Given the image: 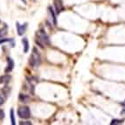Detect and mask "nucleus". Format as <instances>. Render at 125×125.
<instances>
[{"label":"nucleus","instance_id":"f257e3e1","mask_svg":"<svg viewBox=\"0 0 125 125\" xmlns=\"http://www.w3.org/2000/svg\"><path fill=\"white\" fill-rule=\"evenodd\" d=\"M36 42L42 48H44L45 45H46V46L50 45L48 35L44 31H42V30H40V31H38L36 32Z\"/></svg>","mask_w":125,"mask_h":125},{"label":"nucleus","instance_id":"f03ea898","mask_svg":"<svg viewBox=\"0 0 125 125\" xmlns=\"http://www.w3.org/2000/svg\"><path fill=\"white\" fill-rule=\"evenodd\" d=\"M29 63L31 64V67H37L40 66V55L38 52V50L36 48L32 49V52H31V58H30Z\"/></svg>","mask_w":125,"mask_h":125},{"label":"nucleus","instance_id":"7ed1b4c3","mask_svg":"<svg viewBox=\"0 0 125 125\" xmlns=\"http://www.w3.org/2000/svg\"><path fill=\"white\" fill-rule=\"evenodd\" d=\"M18 115L20 118L28 119L31 116V112H30L29 108L26 106L19 107V109H18Z\"/></svg>","mask_w":125,"mask_h":125},{"label":"nucleus","instance_id":"20e7f679","mask_svg":"<svg viewBox=\"0 0 125 125\" xmlns=\"http://www.w3.org/2000/svg\"><path fill=\"white\" fill-rule=\"evenodd\" d=\"M13 67H14V62L10 58H8V66L5 68V73H10L11 70L13 69Z\"/></svg>","mask_w":125,"mask_h":125},{"label":"nucleus","instance_id":"39448f33","mask_svg":"<svg viewBox=\"0 0 125 125\" xmlns=\"http://www.w3.org/2000/svg\"><path fill=\"white\" fill-rule=\"evenodd\" d=\"M10 76L8 74L6 75H3L0 77V84H5V83H8L9 81H10Z\"/></svg>","mask_w":125,"mask_h":125},{"label":"nucleus","instance_id":"423d86ee","mask_svg":"<svg viewBox=\"0 0 125 125\" xmlns=\"http://www.w3.org/2000/svg\"><path fill=\"white\" fill-rule=\"evenodd\" d=\"M54 4H55V7H56V10L57 12L60 13L61 10H63V6H62V4L60 0H55L54 1Z\"/></svg>","mask_w":125,"mask_h":125},{"label":"nucleus","instance_id":"0eeeda50","mask_svg":"<svg viewBox=\"0 0 125 125\" xmlns=\"http://www.w3.org/2000/svg\"><path fill=\"white\" fill-rule=\"evenodd\" d=\"M17 26H18V31H19V35H22V34L25 32V28H26V24H25L23 25H19V23H17Z\"/></svg>","mask_w":125,"mask_h":125},{"label":"nucleus","instance_id":"6e6552de","mask_svg":"<svg viewBox=\"0 0 125 125\" xmlns=\"http://www.w3.org/2000/svg\"><path fill=\"white\" fill-rule=\"evenodd\" d=\"M22 42H23V45H24V52H28V49H29V46H28V40H27L26 38H24L23 40H22Z\"/></svg>","mask_w":125,"mask_h":125},{"label":"nucleus","instance_id":"1a4fd4ad","mask_svg":"<svg viewBox=\"0 0 125 125\" xmlns=\"http://www.w3.org/2000/svg\"><path fill=\"white\" fill-rule=\"evenodd\" d=\"M49 11H50L51 15H52V20H53V24L54 25H56V17H55V14H54V11L51 7H49Z\"/></svg>","mask_w":125,"mask_h":125},{"label":"nucleus","instance_id":"9d476101","mask_svg":"<svg viewBox=\"0 0 125 125\" xmlns=\"http://www.w3.org/2000/svg\"><path fill=\"white\" fill-rule=\"evenodd\" d=\"M19 99H20L21 102H26L27 101L29 100V97H28V96H26V95H25V94H21L20 95H19Z\"/></svg>","mask_w":125,"mask_h":125},{"label":"nucleus","instance_id":"9b49d317","mask_svg":"<svg viewBox=\"0 0 125 125\" xmlns=\"http://www.w3.org/2000/svg\"><path fill=\"white\" fill-rule=\"evenodd\" d=\"M10 119H11V123L14 125L15 124V119H14V111H13V109L10 110Z\"/></svg>","mask_w":125,"mask_h":125},{"label":"nucleus","instance_id":"f8f14e48","mask_svg":"<svg viewBox=\"0 0 125 125\" xmlns=\"http://www.w3.org/2000/svg\"><path fill=\"white\" fill-rule=\"evenodd\" d=\"M122 123H123V121H120V120H113L111 122V124H121Z\"/></svg>","mask_w":125,"mask_h":125},{"label":"nucleus","instance_id":"ddd939ff","mask_svg":"<svg viewBox=\"0 0 125 125\" xmlns=\"http://www.w3.org/2000/svg\"><path fill=\"white\" fill-rule=\"evenodd\" d=\"M8 41H10L9 39H1V40H0V45L4 43V42H8Z\"/></svg>","mask_w":125,"mask_h":125},{"label":"nucleus","instance_id":"4468645a","mask_svg":"<svg viewBox=\"0 0 125 125\" xmlns=\"http://www.w3.org/2000/svg\"><path fill=\"white\" fill-rule=\"evenodd\" d=\"M4 113L2 109H0V119H4Z\"/></svg>","mask_w":125,"mask_h":125},{"label":"nucleus","instance_id":"2eb2a0df","mask_svg":"<svg viewBox=\"0 0 125 125\" xmlns=\"http://www.w3.org/2000/svg\"><path fill=\"white\" fill-rule=\"evenodd\" d=\"M4 103V98H3L2 96L0 95V105H2Z\"/></svg>","mask_w":125,"mask_h":125},{"label":"nucleus","instance_id":"dca6fc26","mask_svg":"<svg viewBox=\"0 0 125 125\" xmlns=\"http://www.w3.org/2000/svg\"><path fill=\"white\" fill-rule=\"evenodd\" d=\"M20 124H31L30 122H27V123H20Z\"/></svg>","mask_w":125,"mask_h":125},{"label":"nucleus","instance_id":"f3484780","mask_svg":"<svg viewBox=\"0 0 125 125\" xmlns=\"http://www.w3.org/2000/svg\"><path fill=\"white\" fill-rule=\"evenodd\" d=\"M122 104H123V106H125V101H124V102H123V103H122Z\"/></svg>","mask_w":125,"mask_h":125},{"label":"nucleus","instance_id":"a211bd4d","mask_svg":"<svg viewBox=\"0 0 125 125\" xmlns=\"http://www.w3.org/2000/svg\"><path fill=\"white\" fill-rule=\"evenodd\" d=\"M123 112H125V108H124V110H123Z\"/></svg>","mask_w":125,"mask_h":125}]
</instances>
